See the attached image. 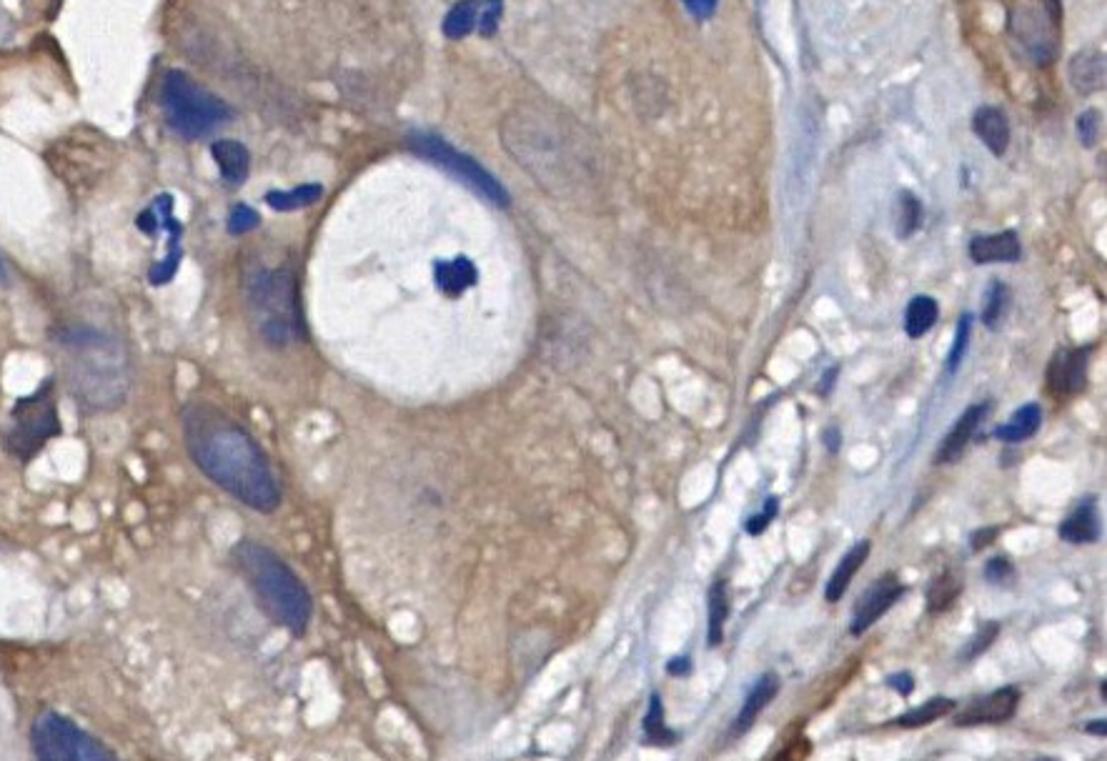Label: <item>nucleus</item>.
<instances>
[{
    "mask_svg": "<svg viewBox=\"0 0 1107 761\" xmlns=\"http://www.w3.org/2000/svg\"><path fill=\"white\" fill-rule=\"evenodd\" d=\"M183 439L193 464L248 509L273 514L281 489L261 446L241 424L208 404L183 409Z\"/></svg>",
    "mask_w": 1107,
    "mask_h": 761,
    "instance_id": "obj_1",
    "label": "nucleus"
},
{
    "mask_svg": "<svg viewBox=\"0 0 1107 761\" xmlns=\"http://www.w3.org/2000/svg\"><path fill=\"white\" fill-rule=\"evenodd\" d=\"M53 343L73 399L86 411L118 409L131 389V356L116 333L96 326H63Z\"/></svg>",
    "mask_w": 1107,
    "mask_h": 761,
    "instance_id": "obj_2",
    "label": "nucleus"
},
{
    "mask_svg": "<svg viewBox=\"0 0 1107 761\" xmlns=\"http://www.w3.org/2000/svg\"><path fill=\"white\" fill-rule=\"evenodd\" d=\"M233 561L251 586L263 614L291 634L304 636L314 614V601L296 571L276 551L251 539L233 546Z\"/></svg>",
    "mask_w": 1107,
    "mask_h": 761,
    "instance_id": "obj_3",
    "label": "nucleus"
},
{
    "mask_svg": "<svg viewBox=\"0 0 1107 761\" xmlns=\"http://www.w3.org/2000/svg\"><path fill=\"white\" fill-rule=\"evenodd\" d=\"M243 286L253 326L268 346L286 348L304 338L299 286L291 268H256Z\"/></svg>",
    "mask_w": 1107,
    "mask_h": 761,
    "instance_id": "obj_4",
    "label": "nucleus"
},
{
    "mask_svg": "<svg viewBox=\"0 0 1107 761\" xmlns=\"http://www.w3.org/2000/svg\"><path fill=\"white\" fill-rule=\"evenodd\" d=\"M161 108L168 126L188 141L208 136L231 118V108L221 98L183 71H168L163 78Z\"/></svg>",
    "mask_w": 1107,
    "mask_h": 761,
    "instance_id": "obj_5",
    "label": "nucleus"
},
{
    "mask_svg": "<svg viewBox=\"0 0 1107 761\" xmlns=\"http://www.w3.org/2000/svg\"><path fill=\"white\" fill-rule=\"evenodd\" d=\"M31 741L38 761H121L106 744L56 711L33 721Z\"/></svg>",
    "mask_w": 1107,
    "mask_h": 761,
    "instance_id": "obj_6",
    "label": "nucleus"
},
{
    "mask_svg": "<svg viewBox=\"0 0 1107 761\" xmlns=\"http://www.w3.org/2000/svg\"><path fill=\"white\" fill-rule=\"evenodd\" d=\"M58 434H61V421H58L53 384L48 381L36 394L18 399V404L13 406L6 446L16 459L28 461L46 446V441Z\"/></svg>",
    "mask_w": 1107,
    "mask_h": 761,
    "instance_id": "obj_7",
    "label": "nucleus"
},
{
    "mask_svg": "<svg viewBox=\"0 0 1107 761\" xmlns=\"http://www.w3.org/2000/svg\"><path fill=\"white\" fill-rule=\"evenodd\" d=\"M411 148H414L416 156L426 158L429 163L439 166L441 171H446L449 176L459 178L464 186H469L471 191H476L479 196H484L486 201L496 203V206H509V193L506 188L481 166L479 161H474L471 156L461 153L459 148L449 146L444 138L434 136V133H411L409 138Z\"/></svg>",
    "mask_w": 1107,
    "mask_h": 761,
    "instance_id": "obj_8",
    "label": "nucleus"
},
{
    "mask_svg": "<svg viewBox=\"0 0 1107 761\" xmlns=\"http://www.w3.org/2000/svg\"><path fill=\"white\" fill-rule=\"evenodd\" d=\"M1062 0H1037L1012 11L1010 28L1037 66H1050L1060 46Z\"/></svg>",
    "mask_w": 1107,
    "mask_h": 761,
    "instance_id": "obj_9",
    "label": "nucleus"
},
{
    "mask_svg": "<svg viewBox=\"0 0 1107 761\" xmlns=\"http://www.w3.org/2000/svg\"><path fill=\"white\" fill-rule=\"evenodd\" d=\"M905 596V586L897 581L895 574H887L882 579H877L865 594L860 596V601L855 604V616H852L850 631L855 636H862L870 629L875 621H880L897 601Z\"/></svg>",
    "mask_w": 1107,
    "mask_h": 761,
    "instance_id": "obj_10",
    "label": "nucleus"
},
{
    "mask_svg": "<svg viewBox=\"0 0 1107 761\" xmlns=\"http://www.w3.org/2000/svg\"><path fill=\"white\" fill-rule=\"evenodd\" d=\"M153 211H156L158 216V231H168V253L163 261H158L156 266L151 268V273H148V278H151L153 286H166L168 281H171L173 276H176L178 271V263H181V236H183V226L181 223L173 218V198L168 196V193H163V196H158L156 201H153Z\"/></svg>",
    "mask_w": 1107,
    "mask_h": 761,
    "instance_id": "obj_11",
    "label": "nucleus"
},
{
    "mask_svg": "<svg viewBox=\"0 0 1107 761\" xmlns=\"http://www.w3.org/2000/svg\"><path fill=\"white\" fill-rule=\"evenodd\" d=\"M1017 704H1020V689H1017V686H1002V689L987 694L985 699L967 706L962 714H957L955 726L1002 724V721L1015 716Z\"/></svg>",
    "mask_w": 1107,
    "mask_h": 761,
    "instance_id": "obj_12",
    "label": "nucleus"
},
{
    "mask_svg": "<svg viewBox=\"0 0 1107 761\" xmlns=\"http://www.w3.org/2000/svg\"><path fill=\"white\" fill-rule=\"evenodd\" d=\"M987 411H990V404H975L970 406L960 419H957V424L952 426L950 434H947L945 441H942L940 451H937L935 456L937 464H955V461H960V456L965 454L967 444L972 441L975 431L980 429V424L985 421Z\"/></svg>",
    "mask_w": 1107,
    "mask_h": 761,
    "instance_id": "obj_13",
    "label": "nucleus"
},
{
    "mask_svg": "<svg viewBox=\"0 0 1107 761\" xmlns=\"http://www.w3.org/2000/svg\"><path fill=\"white\" fill-rule=\"evenodd\" d=\"M1087 348L1062 351L1050 366V386L1057 394H1080L1087 384Z\"/></svg>",
    "mask_w": 1107,
    "mask_h": 761,
    "instance_id": "obj_14",
    "label": "nucleus"
},
{
    "mask_svg": "<svg viewBox=\"0 0 1107 761\" xmlns=\"http://www.w3.org/2000/svg\"><path fill=\"white\" fill-rule=\"evenodd\" d=\"M1022 256L1020 238L1015 231L975 236L970 243V258L980 266L985 263H1017Z\"/></svg>",
    "mask_w": 1107,
    "mask_h": 761,
    "instance_id": "obj_15",
    "label": "nucleus"
},
{
    "mask_svg": "<svg viewBox=\"0 0 1107 761\" xmlns=\"http://www.w3.org/2000/svg\"><path fill=\"white\" fill-rule=\"evenodd\" d=\"M972 128H975L977 138L990 148L992 156H1005L1007 146H1010V121H1007V116L1000 108H977L975 118H972Z\"/></svg>",
    "mask_w": 1107,
    "mask_h": 761,
    "instance_id": "obj_16",
    "label": "nucleus"
},
{
    "mask_svg": "<svg viewBox=\"0 0 1107 761\" xmlns=\"http://www.w3.org/2000/svg\"><path fill=\"white\" fill-rule=\"evenodd\" d=\"M211 156L216 161L218 171H221L223 181L231 183V186H241L248 178L251 171V156H248V148L243 143L233 141V138H221L211 146Z\"/></svg>",
    "mask_w": 1107,
    "mask_h": 761,
    "instance_id": "obj_17",
    "label": "nucleus"
},
{
    "mask_svg": "<svg viewBox=\"0 0 1107 761\" xmlns=\"http://www.w3.org/2000/svg\"><path fill=\"white\" fill-rule=\"evenodd\" d=\"M777 691H779L777 674H772V671H769V674L759 676L757 684L752 686V691H749L747 699H744V704H742V709H739L737 719H734L732 734H737V736L744 734V731H747L749 726L757 721V716L762 714L764 709H767L769 701L777 696Z\"/></svg>",
    "mask_w": 1107,
    "mask_h": 761,
    "instance_id": "obj_18",
    "label": "nucleus"
},
{
    "mask_svg": "<svg viewBox=\"0 0 1107 761\" xmlns=\"http://www.w3.org/2000/svg\"><path fill=\"white\" fill-rule=\"evenodd\" d=\"M1070 71V83L1077 93L1090 96L1105 88V56L1097 51H1082L1067 66Z\"/></svg>",
    "mask_w": 1107,
    "mask_h": 761,
    "instance_id": "obj_19",
    "label": "nucleus"
},
{
    "mask_svg": "<svg viewBox=\"0 0 1107 761\" xmlns=\"http://www.w3.org/2000/svg\"><path fill=\"white\" fill-rule=\"evenodd\" d=\"M867 556H870V541H857V544L852 546V549L847 551L845 556H842V561L837 564L835 574H832V579L827 581V589H824V599H827L829 604H837V601L845 596V591L850 589L852 579H855L857 571L862 569V564L867 561Z\"/></svg>",
    "mask_w": 1107,
    "mask_h": 761,
    "instance_id": "obj_20",
    "label": "nucleus"
},
{
    "mask_svg": "<svg viewBox=\"0 0 1107 761\" xmlns=\"http://www.w3.org/2000/svg\"><path fill=\"white\" fill-rule=\"evenodd\" d=\"M1060 539L1067 544H1092L1100 539V519H1097L1095 501L1087 499L1077 506L1060 524Z\"/></svg>",
    "mask_w": 1107,
    "mask_h": 761,
    "instance_id": "obj_21",
    "label": "nucleus"
},
{
    "mask_svg": "<svg viewBox=\"0 0 1107 761\" xmlns=\"http://www.w3.org/2000/svg\"><path fill=\"white\" fill-rule=\"evenodd\" d=\"M434 278L436 286L446 296H461L466 288H471L476 283V266L464 256L454 258V261H439L434 266Z\"/></svg>",
    "mask_w": 1107,
    "mask_h": 761,
    "instance_id": "obj_22",
    "label": "nucleus"
},
{
    "mask_svg": "<svg viewBox=\"0 0 1107 761\" xmlns=\"http://www.w3.org/2000/svg\"><path fill=\"white\" fill-rule=\"evenodd\" d=\"M1042 424V409L1037 404H1027L1022 409H1017L1012 414V419L1005 426L995 431V436L1005 444H1020V441L1032 439L1037 434Z\"/></svg>",
    "mask_w": 1107,
    "mask_h": 761,
    "instance_id": "obj_23",
    "label": "nucleus"
},
{
    "mask_svg": "<svg viewBox=\"0 0 1107 761\" xmlns=\"http://www.w3.org/2000/svg\"><path fill=\"white\" fill-rule=\"evenodd\" d=\"M479 16H481V0H459L444 18V36L451 41H461V38L471 36L474 31H479Z\"/></svg>",
    "mask_w": 1107,
    "mask_h": 761,
    "instance_id": "obj_24",
    "label": "nucleus"
},
{
    "mask_svg": "<svg viewBox=\"0 0 1107 761\" xmlns=\"http://www.w3.org/2000/svg\"><path fill=\"white\" fill-rule=\"evenodd\" d=\"M940 316V306L932 296H915L905 311V333L910 338H922Z\"/></svg>",
    "mask_w": 1107,
    "mask_h": 761,
    "instance_id": "obj_25",
    "label": "nucleus"
},
{
    "mask_svg": "<svg viewBox=\"0 0 1107 761\" xmlns=\"http://www.w3.org/2000/svg\"><path fill=\"white\" fill-rule=\"evenodd\" d=\"M642 726H644V744L672 746L679 741L677 731L669 729V726L664 724V704L659 694H652V699H649V709H647V716H644Z\"/></svg>",
    "mask_w": 1107,
    "mask_h": 761,
    "instance_id": "obj_26",
    "label": "nucleus"
},
{
    "mask_svg": "<svg viewBox=\"0 0 1107 761\" xmlns=\"http://www.w3.org/2000/svg\"><path fill=\"white\" fill-rule=\"evenodd\" d=\"M321 196H324V188H321L319 183H306V186H296L291 188V191L266 193V203L273 208V211L289 213V211H299V208L311 206V203L319 201Z\"/></svg>",
    "mask_w": 1107,
    "mask_h": 761,
    "instance_id": "obj_27",
    "label": "nucleus"
},
{
    "mask_svg": "<svg viewBox=\"0 0 1107 761\" xmlns=\"http://www.w3.org/2000/svg\"><path fill=\"white\" fill-rule=\"evenodd\" d=\"M950 711H955V701L947 699V696H935V699L905 711L895 724L902 726V729H920V726H927L932 724V721L942 719V716L950 714Z\"/></svg>",
    "mask_w": 1107,
    "mask_h": 761,
    "instance_id": "obj_28",
    "label": "nucleus"
},
{
    "mask_svg": "<svg viewBox=\"0 0 1107 761\" xmlns=\"http://www.w3.org/2000/svg\"><path fill=\"white\" fill-rule=\"evenodd\" d=\"M729 616L727 584L717 581L709 591V646H719L724 639V624Z\"/></svg>",
    "mask_w": 1107,
    "mask_h": 761,
    "instance_id": "obj_29",
    "label": "nucleus"
},
{
    "mask_svg": "<svg viewBox=\"0 0 1107 761\" xmlns=\"http://www.w3.org/2000/svg\"><path fill=\"white\" fill-rule=\"evenodd\" d=\"M922 216H925V211H922L920 198L912 191H902L897 196V236H915L917 228L922 226Z\"/></svg>",
    "mask_w": 1107,
    "mask_h": 761,
    "instance_id": "obj_30",
    "label": "nucleus"
},
{
    "mask_svg": "<svg viewBox=\"0 0 1107 761\" xmlns=\"http://www.w3.org/2000/svg\"><path fill=\"white\" fill-rule=\"evenodd\" d=\"M1007 308H1010V288H1007L1002 281H995L985 296L982 323H985L990 331H1000L1002 321H1005L1007 316Z\"/></svg>",
    "mask_w": 1107,
    "mask_h": 761,
    "instance_id": "obj_31",
    "label": "nucleus"
},
{
    "mask_svg": "<svg viewBox=\"0 0 1107 761\" xmlns=\"http://www.w3.org/2000/svg\"><path fill=\"white\" fill-rule=\"evenodd\" d=\"M962 591V581L957 579L955 574H942L937 576L935 581L930 584V589H927V606H930V611H945L950 609L952 604H955V599L960 596Z\"/></svg>",
    "mask_w": 1107,
    "mask_h": 761,
    "instance_id": "obj_32",
    "label": "nucleus"
},
{
    "mask_svg": "<svg viewBox=\"0 0 1107 761\" xmlns=\"http://www.w3.org/2000/svg\"><path fill=\"white\" fill-rule=\"evenodd\" d=\"M970 331H972V316H970V313H965V316L960 318V323H957V336H955V343H952L950 358H947V371H950V373H955L957 366L962 363V358H965L967 341H970Z\"/></svg>",
    "mask_w": 1107,
    "mask_h": 761,
    "instance_id": "obj_33",
    "label": "nucleus"
},
{
    "mask_svg": "<svg viewBox=\"0 0 1107 761\" xmlns=\"http://www.w3.org/2000/svg\"><path fill=\"white\" fill-rule=\"evenodd\" d=\"M258 223H261V216H258L251 206H243L241 203V206L233 208L231 216H228V233H233V236H243V233L258 228Z\"/></svg>",
    "mask_w": 1107,
    "mask_h": 761,
    "instance_id": "obj_34",
    "label": "nucleus"
},
{
    "mask_svg": "<svg viewBox=\"0 0 1107 761\" xmlns=\"http://www.w3.org/2000/svg\"><path fill=\"white\" fill-rule=\"evenodd\" d=\"M501 16H504V3L501 0H481V16H479V33L481 36H494L499 31Z\"/></svg>",
    "mask_w": 1107,
    "mask_h": 761,
    "instance_id": "obj_35",
    "label": "nucleus"
},
{
    "mask_svg": "<svg viewBox=\"0 0 1107 761\" xmlns=\"http://www.w3.org/2000/svg\"><path fill=\"white\" fill-rule=\"evenodd\" d=\"M1077 136H1080V143L1085 148H1092L1097 143V136H1100V113L1095 108H1090V111H1085L1077 118Z\"/></svg>",
    "mask_w": 1107,
    "mask_h": 761,
    "instance_id": "obj_36",
    "label": "nucleus"
},
{
    "mask_svg": "<svg viewBox=\"0 0 1107 761\" xmlns=\"http://www.w3.org/2000/svg\"><path fill=\"white\" fill-rule=\"evenodd\" d=\"M777 511H779L777 499H767V504H764L762 514H754L752 519H749L747 524H744V529H747V534L759 536V534H762V531H767V526L772 524V519H774V516H777Z\"/></svg>",
    "mask_w": 1107,
    "mask_h": 761,
    "instance_id": "obj_37",
    "label": "nucleus"
},
{
    "mask_svg": "<svg viewBox=\"0 0 1107 761\" xmlns=\"http://www.w3.org/2000/svg\"><path fill=\"white\" fill-rule=\"evenodd\" d=\"M985 579L990 584H1005L1007 579H1012V564L1007 559H1002V556L990 559L985 566Z\"/></svg>",
    "mask_w": 1107,
    "mask_h": 761,
    "instance_id": "obj_38",
    "label": "nucleus"
},
{
    "mask_svg": "<svg viewBox=\"0 0 1107 761\" xmlns=\"http://www.w3.org/2000/svg\"><path fill=\"white\" fill-rule=\"evenodd\" d=\"M997 629H1000V626H997V624H990V626H985V629H980V634H977L975 639H972V644L967 646L965 659H972V656L982 654V651H985L987 646H990V641L997 636Z\"/></svg>",
    "mask_w": 1107,
    "mask_h": 761,
    "instance_id": "obj_39",
    "label": "nucleus"
},
{
    "mask_svg": "<svg viewBox=\"0 0 1107 761\" xmlns=\"http://www.w3.org/2000/svg\"><path fill=\"white\" fill-rule=\"evenodd\" d=\"M682 3L687 6V11L697 18V21H707V18H712L714 11H717L719 0H682Z\"/></svg>",
    "mask_w": 1107,
    "mask_h": 761,
    "instance_id": "obj_40",
    "label": "nucleus"
},
{
    "mask_svg": "<svg viewBox=\"0 0 1107 761\" xmlns=\"http://www.w3.org/2000/svg\"><path fill=\"white\" fill-rule=\"evenodd\" d=\"M887 684H890L892 689H895L897 694H902V696H910L912 691H915V679H912V676L907 674V671H902V674L890 676V679H887Z\"/></svg>",
    "mask_w": 1107,
    "mask_h": 761,
    "instance_id": "obj_41",
    "label": "nucleus"
},
{
    "mask_svg": "<svg viewBox=\"0 0 1107 761\" xmlns=\"http://www.w3.org/2000/svg\"><path fill=\"white\" fill-rule=\"evenodd\" d=\"M667 671L672 676H687L692 671V661H689V656H674L667 664Z\"/></svg>",
    "mask_w": 1107,
    "mask_h": 761,
    "instance_id": "obj_42",
    "label": "nucleus"
},
{
    "mask_svg": "<svg viewBox=\"0 0 1107 761\" xmlns=\"http://www.w3.org/2000/svg\"><path fill=\"white\" fill-rule=\"evenodd\" d=\"M822 439H824V444H827V449L832 451V454H837V451H840V446H842V434H840V429H835V426H832V429L824 431Z\"/></svg>",
    "mask_w": 1107,
    "mask_h": 761,
    "instance_id": "obj_43",
    "label": "nucleus"
},
{
    "mask_svg": "<svg viewBox=\"0 0 1107 761\" xmlns=\"http://www.w3.org/2000/svg\"><path fill=\"white\" fill-rule=\"evenodd\" d=\"M995 536H997V529H985V531H977V534H975V536H972V549H975V551L985 549V546H987V544H990V541H992V539H995Z\"/></svg>",
    "mask_w": 1107,
    "mask_h": 761,
    "instance_id": "obj_44",
    "label": "nucleus"
},
{
    "mask_svg": "<svg viewBox=\"0 0 1107 761\" xmlns=\"http://www.w3.org/2000/svg\"><path fill=\"white\" fill-rule=\"evenodd\" d=\"M837 373H840V368H837V366H832V368H829V371H827V373H824L822 384H819V394H822V396H827V394H829V391H832V386H835V378H837Z\"/></svg>",
    "mask_w": 1107,
    "mask_h": 761,
    "instance_id": "obj_45",
    "label": "nucleus"
},
{
    "mask_svg": "<svg viewBox=\"0 0 1107 761\" xmlns=\"http://www.w3.org/2000/svg\"><path fill=\"white\" fill-rule=\"evenodd\" d=\"M1085 729L1090 731V734H1095V736H1105V734H1107V721H1105V719L1090 721V724H1087Z\"/></svg>",
    "mask_w": 1107,
    "mask_h": 761,
    "instance_id": "obj_46",
    "label": "nucleus"
},
{
    "mask_svg": "<svg viewBox=\"0 0 1107 761\" xmlns=\"http://www.w3.org/2000/svg\"><path fill=\"white\" fill-rule=\"evenodd\" d=\"M0 281H6V268H3V261H0Z\"/></svg>",
    "mask_w": 1107,
    "mask_h": 761,
    "instance_id": "obj_47",
    "label": "nucleus"
}]
</instances>
